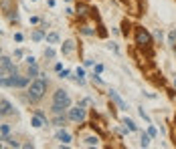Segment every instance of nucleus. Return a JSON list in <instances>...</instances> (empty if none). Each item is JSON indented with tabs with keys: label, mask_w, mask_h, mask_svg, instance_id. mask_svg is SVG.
<instances>
[{
	"label": "nucleus",
	"mask_w": 176,
	"mask_h": 149,
	"mask_svg": "<svg viewBox=\"0 0 176 149\" xmlns=\"http://www.w3.org/2000/svg\"><path fill=\"white\" fill-rule=\"evenodd\" d=\"M69 107H71V99H69V95H67V91H57L53 95V107H51V111L55 115H61Z\"/></svg>",
	"instance_id": "nucleus-1"
},
{
	"label": "nucleus",
	"mask_w": 176,
	"mask_h": 149,
	"mask_svg": "<svg viewBox=\"0 0 176 149\" xmlns=\"http://www.w3.org/2000/svg\"><path fill=\"white\" fill-rule=\"evenodd\" d=\"M45 91H47V85H45V81H43V79L33 81L31 87H28V99H31V103H39V101L43 99Z\"/></svg>",
	"instance_id": "nucleus-2"
},
{
	"label": "nucleus",
	"mask_w": 176,
	"mask_h": 149,
	"mask_svg": "<svg viewBox=\"0 0 176 149\" xmlns=\"http://www.w3.org/2000/svg\"><path fill=\"white\" fill-rule=\"evenodd\" d=\"M136 42L140 46H150L152 45V36L148 35L144 28H138V32H136Z\"/></svg>",
	"instance_id": "nucleus-3"
},
{
	"label": "nucleus",
	"mask_w": 176,
	"mask_h": 149,
	"mask_svg": "<svg viewBox=\"0 0 176 149\" xmlns=\"http://www.w3.org/2000/svg\"><path fill=\"white\" fill-rule=\"evenodd\" d=\"M69 119H71V121H75V123H83V121H85V109H83V107L71 109V111H69Z\"/></svg>",
	"instance_id": "nucleus-4"
},
{
	"label": "nucleus",
	"mask_w": 176,
	"mask_h": 149,
	"mask_svg": "<svg viewBox=\"0 0 176 149\" xmlns=\"http://www.w3.org/2000/svg\"><path fill=\"white\" fill-rule=\"evenodd\" d=\"M31 83V77H18V75H10V87H26Z\"/></svg>",
	"instance_id": "nucleus-5"
},
{
	"label": "nucleus",
	"mask_w": 176,
	"mask_h": 149,
	"mask_svg": "<svg viewBox=\"0 0 176 149\" xmlns=\"http://www.w3.org/2000/svg\"><path fill=\"white\" fill-rule=\"evenodd\" d=\"M10 103H8V101H4V99H2V101H0V115H8L10 113Z\"/></svg>",
	"instance_id": "nucleus-6"
},
{
	"label": "nucleus",
	"mask_w": 176,
	"mask_h": 149,
	"mask_svg": "<svg viewBox=\"0 0 176 149\" xmlns=\"http://www.w3.org/2000/svg\"><path fill=\"white\" fill-rule=\"evenodd\" d=\"M57 139H59V141H63V143H69L71 135L67 133V131H63V129H61V131H57Z\"/></svg>",
	"instance_id": "nucleus-7"
},
{
	"label": "nucleus",
	"mask_w": 176,
	"mask_h": 149,
	"mask_svg": "<svg viewBox=\"0 0 176 149\" xmlns=\"http://www.w3.org/2000/svg\"><path fill=\"white\" fill-rule=\"evenodd\" d=\"M109 97H111V99H113V101H116V103L119 105V109H126V103H124V101L119 99V95H117L116 91H111V93H109Z\"/></svg>",
	"instance_id": "nucleus-8"
},
{
	"label": "nucleus",
	"mask_w": 176,
	"mask_h": 149,
	"mask_svg": "<svg viewBox=\"0 0 176 149\" xmlns=\"http://www.w3.org/2000/svg\"><path fill=\"white\" fill-rule=\"evenodd\" d=\"M10 67H12L10 58H8V57H0V69H6V71H8Z\"/></svg>",
	"instance_id": "nucleus-9"
},
{
	"label": "nucleus",
	"mask_w": 176,
	"mask_h": 149,
	"mask_svg": "<svg viewBox=\"0 0 176 149\" xmlns=\"http://www.w3.org/2000/svg\"><path fill=\"white\" fill-rule=\"evenodd\" d=\"M73 48H75V46H73V40H67L65 46H63V55H71V53H73Z\"/></svg>",
	"instance_id": "nucleus-10"
},
{
	"label": "nucleus",
	"mask_w": 176,
	"mask_h": 149,
	"mask_svg": "<svg viewBox=\"0 0 176 149\" xmlns=\"http://www.w3.org/2000/svg\"><path fill=\"white\" fill-rule=\"evenodd\" d=\"M47 40L55 45V42H59V35H55V32H51V35H47Z\"/></svg>",
	"instance_id": "nucleus-11"
},
{
	"label": "nucleus",
	"mask_w": 176,
	"mask_h": 149,
	"mask_svg": "<svg viewBox=\"0 0 176 149\" xmlns=\"http://www.w3.org/2000/svg\"><path fill=\"white\" fill-rule=\"evenodd\" d=\"M124 123L128 125V129H129V131H136V123H134L132 119H124Z\"/></svg>",
	"instance_id": "nucleus-12"
},
{
	"label": "nucleus",
	"mask_w": 176,
	"mask_h": 149,
	"mask_svg": "<svg viewBox=\"0 0 176 149\" xmlns=\"http://www.w3.org/2000/svg\"><path fill=\"white\" fill-rule=\"evenodd\" d=\"M150 145V135H142V147H148Z\"/></svg>",
	"instance_id": "nucleus-13"
},
{
	"label": "nucleus",
	"mask_w": 176,
	"mask_h": 149,
	"mask_svg": "<svg viewBox=\"0 0 176 149\" xmlns=\"http://www.w3.org/2000/svg\"><path fill=\"white\" fill-rule=\"evenodd\" d=\"M39 75V71H36L35 65H31V69H28V77H36Z\"/></svg>",
	"instance_id": "nucleus-14"
},
{
	"label": "nucleus",
	"mask_w": 176,
	"mask_h": 149,
	"mask_svg": "<svg viewBox=\"0 0 176 149\" xmlns=\"http://www.w3.org/2000/svg\"><path fill=\"white\" fill-rule=\"evenodd\" d=\"M85 143H87V145H97V137H87Z\"/></svg>",
	"instance_id": "nucleus-15"
},
{
	"label": "nucleus",
	"mask_w": 176,
	"mask_h": 149,
	"mask_svg": "<svg viewBox=\"0 0 176 149\" xmlns=\"http://www.w3.org/2000/svg\"><path fill=\"white\" fill-rule=\"evenodd\" d=\"M63 123H65V115H63V117L59 115L57 119H55V125H63Z\"/></svg>",
	"instance_id": "nucleus-16"
},
{
	"label": "nucleus",
	"mask_w": 176,
	"mask_h": 149,
	"mask_svg": "<svg viewBox=\"0 0 176 149\" xmlns=\"http://www.w3.org/2000/svg\"><path fill=\"white\" fill-rule=\"evenodd\" d=\"M45 57H47V58H53V57H55V53H53V48H47V50H45Z\"/></svg>",
	"instance_id": "nucleus-17"
},
{
	"label": "nucleus",
	"mask_w": 176,
	"mask_h": 149,
	"mask_svg": "<svg viewBox=\"0 0 176 149\" xmlns=\"http://www.w3.org/2000/svg\"><path fill=\"white\" fill-rule=\"evenodd\" d=\"M87 12H89V8H87V6H79V14H81V16H85Z\"/></svg>",
	"instance_id": "nucleus-18"
},
{
	"label": "nucleus",
	"mask_w": 176,
	"mask_h": 149,
	"mask_svg": "<svg viewBox=\"0 0 176 149\" xmlns=\"http://www.w3.org/2000/svg\"><path fill=\"white\" fill-rule=\"evenodd\" d=\"M33 38H35V40H41V38H43V32H39V30H36L35 35H33Z\"/></svg>",
	"instance_id": "nucleus-19"
},
{
	"label": "nucleus",
	"mask_w": 176,
	"mask_h": 149,
	"mask_svg": "<svg viewBox=\"0 0 176 149\" xmlns=\"http://www.w3.org/2000/svg\"><path fill=\"white\" fill-rule=\"evenodd\" d=\"M8 141V145H12V147H18V143H16V139H6Z\"/></svg>",
	"instance_id": "nucleus-20"
},
{
	"label": "nucleus",
	"mask_w": 176,
	"mask_h": 149,
	"mask_svg": "<svg viewBox=\"0 0 176 149\" xmlns=\"http://www.w3.org/2000/svg\"><path fill=\"white\" fill-rule=\"evenodd\" d=\"M176 40V32H170V42H174Z\"/></svg>",
	"instance_id": "nucleus-21"
},
{
	"label": "nucleus",
	"mask_w": 176,
	"mask_h": 149,
	"mask_svg": "<svg viewBox=\"0 0 176 149\" xmlns=\"http://www.w3.org/2000/svg\"><path fill=\"white\" fill-rule=\"evenodd\" d=\"M2 2H8V0H2Z\"/></svg>",
	"instance_id": "nucleus-22"
}]
</instances>
